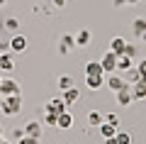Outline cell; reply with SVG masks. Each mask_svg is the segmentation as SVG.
Listing matches in <instances>:
<instances>
[{
    "label": "cell",
    "mask_w": 146,
    "mask_h": 144,
    "mask_svg": "<svg viewBox=\"0 0 146 144\" xmlns=\"http://www.w3.org/2000/svg\"><path fill=\"white\" fill-rule=\"evenodd\" d=\"M107 83H110V88H112V90H122V88L127 86V83L122 81V78H117V76H112V78H110Z\"/></svg>",
    "instance_id": "9c48e42d"
},
{
    "label": "cell",
    "mask_w": 146,
    "mask_h": 144,
    "mask_svg": "<svg viewBox=\"0 0 146 144\" xmlns=\"http://www.w3.org/2000/svg\"><path fill=\"white\" fill-rule=\"evenodd\" d=\"M134 32H136V34H144V32H146V22L144 20H136L134 22Z\"/></svg>",
    "instance_id": "2e32d148"
},
{
    "label": "cell",
    "mask_w": 146,
    "mask_h": 144,
    "mask_svg": "<svg viewBox=\"0 0 146 144\" xmlns=\"http://www.w3.org/2000/svg\"><path fill=\"white\" fill-rule=\"evenodd\" d=\"M100 64H102V71H115L117 68V54H112V52L105 54V59Z\"/></svg>",
    "instance_id": "7a4b0ae2"
},
{
    "label": "cell",
    "mask_w": 146,
    "mask_h": 144,
    "mask_svg": "<svg viewBox=\"0 0 146 144\" xmlns=\"http://www.w3.org/2000/svg\"><path fill=\"white\" fill-rule=\"evenodd\" d=\"M129 66H131V59L127 54H119L117 56V68H129Z\"/></svg>",
    "instance_id": "30bf717a"
},
{
    "label": "cell",
    "mask_w": 146,
    "mask_h": 144,
    "mask_svg": "<svg viewBox=\"0 0 146 144\" xmlns=\"http://www.w3.org/2000/svg\"><path fill=\"white\" fill-rule=\"evenodd\" d=\"M131 98H134V93H131V88H129V86H124L122 90H117V100H119L122 105H129V103H131Z\"/></svg>",
    "instance_id": "277c9868"
},
{
    "label": "cell",
    "mask_w": 146,
    "mask_h": 144,
    "mask_svg": "<svg viewBox=\"0 0 146 144\" xmlns=\"http://www.w3.org/2000/svg\"><path fill=\"white\" fill-rule=\"evenodd\" d=\"M85 71H88V76H102V73H105L102 71V64H98V61H90Z\"/></svg>",
    "instance_id": "52a82bcc"
},
{
    "label": "cell",
    "mask_w": 146,
    "mask_h": 144,
    "mask_svg": "<svg viewBox=\"0 0 146 144\" xmlns=\"http://www.w3.org/2000/svg\"><path fill=\"white\" fill-rule=\"evenodd\" d=\"M12 66H15V64H12V59L3 54V56H0V68H3V71H12Z\"/></svg>",
    "instance_id": "8fae6325"
},
{
    "label": "cell",
    "mask_w": 146,
    "mask_h": 144,
    "mask_svg": "<svg viewBox=\"0 0 146 144\" xmlns=\"http://www.w3.org/2000/svg\"><path fill=\"white\" fill-rule=\"evenodd\" d=\"M56 125H58V127H63V129H68V127H71V115H68V113H61V115H58V120H56Z\"/></svg>",
    "instance_id": "ba28073f"
},
{
    "label": "cell",
    "mask_w": 146,
    "mask_h": 144,
    "mask_svg": "<svg viewBox=\"0 0 146 144\" xmlns=\"http://www.w3.org/2000/svg\"><path fill=\"white\" fill-rule=\"evenodd\" d=\"M0 83H3V81H0Z\"/></svg>",
    "instance_id": "603a6c76"
},
{
    "label": "cell",
    "mask_w": 146,
    "mask_h": 144,
    "mask_svg": "<svg viewBox=\"0 0 146 144\" xmlns=\"http://www.w3.org/2000/svg\"><path fill=\"white\" fill-rule=\"evenodd\" d=\"M0 5H5V0H0Z\"/></svg>",
    "instance_id": "44dd1931"
},
{
    "label": "cell",
    "mask_w": 146,
    "mask_h": 144,
    "mask_svg": "<svg viewBox=\"0 0 146 144\" xmlns=\"http://www.w3.org/2000/svg\"><path fill=\"white\" fill-rule=\"evenodd\" d=\"M76 98H78V90H76V88H66V95H63V103H73Z\"/></svg>",
    "instance_id": "4fadbf2b"
},
{
    "label": "cell",
    "mask_w": 146,
    "mask_h": 144,
    "mask_svg": "<svg viewBox=\"0 0 146 144\" xmlns=\"http://www.w3.org/2000/svg\"><path fill=\"white\" fill-rule=\"evenodd\" d=\"M90 125H102V115L100 113H90Z\"/></svg>",
    "instance_id": "ac0fdd59"
},
{
    "label": "cell",
    "mask_w": 146,
    "mask_h": 144,
    "mask_svg": "<svg viewBox=\"0 0 146 144\" xmlns=\"http://www.w3.org/2000/svg\"><path fill=\"white\" fill-rule=\"evenodd\" d=\"M124 49H127V42L122 39V37H115V39H112V49H110V52L119 56V54H124Z\"/></svg>",
    "instance_id": "8992f818"
},
{
    "label": "cell",
    "mask_w": 146,
    "mask_h": 144,
    "mask_svg": "<svg viewBox=\"0 0 146 144\" xmlns=\"http://www.w3.org/2000/svg\"><path fill=\"white\" fill-rule=\"evenodd\" d=\"M115 142H117V144H131V139H129V134L119 132V134H115Z\"/></svg>",
    "instance_id": "9a60e30c"
},
{
    "label": "cell",
    "mask_w": 146,
    "mask_h": 144,
    "mask_svg": "<svg viewBox=\"0 0 146 144\" xmlns=\"http://www.w3.org/2000/svg\"><path fill=\"white\" fill-rule=\"evenodd\" d=\"M88 39H90V34H88V32H80L76 42H78V44H88Z\"/></svg>",
    "instance_id": "d6986e66"
},
{
    "label": "cell",
    "mask_w": 146,
    "mask_h": 144,
    "mask_svg": "<svg viewBox=\"0 0 146 144\" xmlns=\"http://www.w3.org/2000/svg\"><path fill=\"white\" fill-rule=\"evenodd\" d=\"M17 110H20V98L17 95H10V98L3 103V113H7V115H15Z\"/></svg>",
    "instance_id": "6da1fadb"
},
{
    "label": "cell",
    "mask_w": 146,
    "mask_h": 144,
    "mask_svg": "<svg viewBox=\"0 0 146 144\" xmlns=\"http://www.w3.org/2000/svg\"><path fill=\"white\" fill-rule=\"evenodd\" d=\"M10 49H12V52H25V49H27V37H22V34L12 37V42H10Z\"/></svg>",
    "instance_id": "3957f363"
},
{
    "label": "cell",
    "mask_w": 146,
    "mask_h": 144,
    "mask_svg": "<svg viewBox=\"0 0 146 144\" xmlns=\"http://www.w3.org/2000/svg\"><path fill=\"white\" fill-rule=\"evenodd\" d=\"M141 37H144V39H146V32H144V34H141Z\"/></svg>",
    "instance_id": "7402d4cb"
},
{
    "label": "cell",
    "mask_w": 146,
    "mask_h": 144,
    "mask_svg": "<svg viewBox=\"0 0 146 144\" xmlns=\"http://www.w3.org/2000/svg\"><path fill=\"white\" fill-rule=\"evenodd\" d=\"M0 93H5V95H17L20 88H17L15 81H3V83H0Z\"/></svg>",
    "instance_id": "5b68a950"
},
{
    "label": "cell",
    "mask_w": 146,
    "mask_h": 144,
    "mask_svg": "<svg viewBox=\"0 0 146 144\" xmlns=\"http://www.w3.org/2000/svg\"><path fill=\"white\" fill-rule=\"evenodd\" d=\"M100 127H102V137H107V139H112V137H115V125L105 122V125H100Z\"/></svg>",
    "instance_id": "7c38bea8"
},
{
    "label": "cell",
    "mask_w": 146,
    "mask_h": 144,
    "mask_svg": "<svg viewBox=\"0 0 146 144\" xmlns=\"http://www.w3.org/2000/svg\"><path fill=\"white\" fill-rule=\"evenodd\" d=\"M88 86L90 88H100L102 86V76H88Z\"/></svg>",
    "instance_id": "5bb4252c"
},
{
    "label": "cell",
    "mask_w": 146,
    "mask_h": 144,
    "mask_svg": "<svg viewBox=\"0 0 146 144\" xmlns=\"http://www.w3.org/2000/svg\"><path fill=\"white\" fill-rule=\"evenodd\" d=\"M71 83H73L71 76H61V78H58V86H61L63 90H66V88H71Z\"/></svg>",
    "instance_id": "e0dca14e"
},
{
    "label": "cell",
    "mask_w": 146,
    "mask_h": 144,
    "mask_svg": "<svg viewBox=\"0 0 146 144\" xmlns=\"http://www.w3.org/2000/svg\"><path fill=\"white\" fill-rule=\"evenodd\" d=\"M34 142H36V139H34V137H27V139H22V142H20V144H34Z\"/></svg>",
    "instance_id": "ffe728a7"
}]
</instances>
